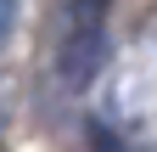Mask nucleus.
<instances>
[{"label":"nucleus","mask_w":157,"mask_h":152,"mask_svg":"<svg viewBox=\"0 0 157 152\" xmlns=\"http://www.w3.org/2000/svg\"><path fill=\"white\" fill-rule=\"evenodd\" d=\"M0 135H6V113H0Z\"/></svg>","instance_id":"3"},{"label":"nucleus","mask_w":157,"mask_h":152,"mask_svg":"<svg viewBox=\"0 0 157 152\" xmlns=\"http://www.w3.org/2000/svg\"><path fill=\"white\" fill-rule=\"evenodd\" d=\"M17 11H23V0H0V51H6L11 28H17Z\"/></svg>","instance_id":"2"},{"label":"nucleus","mask_w":157,"mask_h":152,"mask_svg":"<svg viewBox=\"0 0 157 152\" xmlns=\"http://www.w3.org/2000/svg\"><path fill=\"white\" fill-rule=\"evenodd\" d=\"M107 11L112 0H62V45H56V79L84 90L107 56Z\"/></svg>","instance_id":"1"}]
</instances>
